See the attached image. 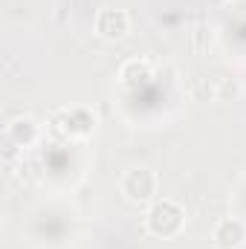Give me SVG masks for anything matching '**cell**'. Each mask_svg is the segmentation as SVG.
<instances>
[{
	"instance_id": "obj_1",
	"label": "cell",
	"mask_w": 246,
	"mask_h": 249,
	"mask_svg": "<svg viewBox=\"0 0 246 249\" xmlns=\"http://www.w3.org/2000/svg\"><path fill=\"white\" fill-rule=\"evenodd\" d=\"M185 209L171 200V197H157L148 209H145V217H142V229L151 235V238H159V241H171V238H180L185 229Z\"/></svg>"
},
{
	"instance_id": "obj_5",
	"label": "cell",
	"mask_w": 246,
	"mask_h": 249,
	"mask_svg": "<svg viewBox=\"0 0 246 249\" xmlns=\"http://www.w3.org/2000/svg\"><path fill=\"white\" fill-rule=\"evenodd\" d=\"M6 142L12 145V148H20V151H26V148H35L38 142H41V136H44V127L38 124L35 116H15V119H9L6 122Z\"/></svg>"
},
{
	"instance_id": "obj_7",
	"label": "cell",
	"mask_w": 246,
	"mask_h": 249,
	"mask_svg": "<svg viewBox=\"0 0 246 249\" xmlns=\"http://www.w3.org/2000/svg\"><path fill=\"white\" fill-rule=\"evenodd\" d=\"M116 78H119V84H122L124 90H142L154 78V64L148 61V58H127V61L119 64Z\"/></svg>"
},
{
	"instance_id": "obj_9",
	"label": "cell",
	"mask_w": 246,
	"mask_h": 249,
	"mask_svg": "<svg viewBox=\"0 0 246 249\" xmlns=\"http://www.w3.org/2000/svg\"><path fill=\"white\" fill-rule=\"evenodd\" d=\"M203 3H206L209 9H223V6H226L229 0H203Z\"/></svg>"
},
{
	"instance_id": "obj_6",
	"label": "cell",
	"mask_w": 246,
	"mask_h": 249,
	"mask_svg": "<svg viewBox=\"0 0 246 249\" xmlns=\"http://www.w3.org/2000/svg\"><path fill=\"white\" fill-rule=\"evenodd\" d=\"M214 249H244L246 247V220L241 217H220L211 229Z\"/></svg>"
},
{
	"instance_id": "obj_2",
	"label": "cell",
	"mask_w": 246,
	"mask_h": 249,
	"mask_svg": "<svg viewBox=\"0 0 246 249\" xmlns=\"http://www.w3.org/2000/svg\"><path fill=\"white\" fill-rule=\"evenodd\" d=\"M119 194L133 206H151L159 194V177L148 165H133L119 177Z\"/></svg>"
},
{
	"instance_id": "obj_8",
	"label": "cell",
	"mask_w": 246,
	"mask_h": 249,
	"mask_svg": "<svg viewBox=\"0 0 246 249\" xmlns=\"http://www.w3.org/2000/svg\"><path fill=\"white\" fill-rule=\"evenodd\" d=\"M244 96V84L232 75H217L211 81V99L214 102H238Z\"/></svg>"
},
{
	"instance_id": "obj_3",
	"label": "cell",
	"mask_w": 246,
	"mask_h": 249,
	"mask_svg": "<svg viewBox=\"0 0 246 249\" xmlns=\"http://www.w3.org/2000/svg\"><path fill=\"white\" fill-rule=\"evenodd\" d=\"M96 113L84 105H72V107H61L53 113L50 119V130L58 139H87L96 130Z\"/></svg>"
},
{
	"instance_id": "obj_4",
	"label": "cell",
	"mask_w": 246,
	"mask_h": 249,
	"mask_svg": "<svg viewBox=\"0 0 246 249\" xmlns=\"http://www.w3.org/2000/svg\"><path fill=\"white\" fill-rule=\"evenodd\" d=\"M93 29H96V35H99L102 41L119 44V41H124V38L130 35V12H127V9H113V6L99 9Z\"/></svg>"
}]
</instances>
